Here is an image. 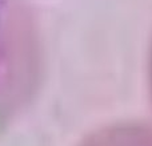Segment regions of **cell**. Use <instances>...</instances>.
I'll list each match as a JSON object with an SVG mask.
<instances>
[{
    "label": "cell",
    "instance_id": "6da1fadb",
    "mask_svg": "<svg viewBox=\"0 0 152 146\" xmlns=\"http://www.w3.org/2000/svg\"><path fill=\"white\" fill-rule=\"evenodd\" d=\"M81 146H152V126L128 124L107 128L91 136Z\"/></svg>",
    "mask_w": 152,
    "mask_h": 146
},
{
    "label": "cell",
    "instance_id": "7a4b0ae2",
    "mask_svg": "<svg viewBox=\"0 0 152 146\" xmlns=\"http://www.w3.org/2000/svg\"><path fill=\"white\" fill-rule=\"evenodd\" d=\"M150 88H151V96H152V52H151V60H150Z\"/></svg>",
    "mask_w": 152,
    "mask_h": 146
}]
</instances>
